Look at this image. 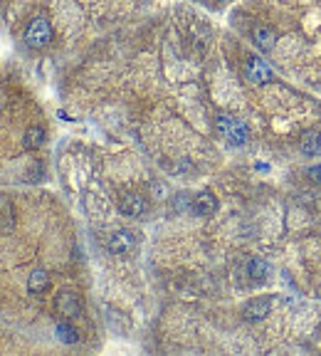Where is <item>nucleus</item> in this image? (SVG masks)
<instances>
[{
    "instance_id": "nucleus-6",
    "label": "nucleus",
    "mask_w": 321,
    "mask_h": 356,
    "mask_svg": "<svg viewBox=\"0 0 321 356\" xmlns=\"http://www.w3.org/2000/svg\"><path fill=\"white\" fill-rule=\"evenodd\" d=\"M272 312V302L267 297H257L252 299V302H247L245 309H242V317H245V322H262L265 317H270Z\"/></svg>"
},
{
    "instance_id": "nucleus-1",
    "label": "nucleus",
    "mask_w": 321,
    "mask_h": 356,
    "mask_svg": "<svg viewBox=\"0 0 321 356\" xmlns=\"http://www.w3.org/2000/svg\"><path fill=\"white\" fill-rule=\"evenodd\" d=\"M215 131L220 134V139H225L230 147H242L247 139H250V129L242 119L237 116H227L220 114L215 119Z\"/></svg>"
},
{
    "instance_id": "nucleus-3",
    "label": "nucleus",
    "mask_w": 321,
    "mask_h": 356,
    "mask_svg": "<svg viewBox=\"0 0 321 356\" xmlns=\"http://www.w3.org/2000/svg\"><path fill=\"white\" fill-rule=\"evenodd\" d=\"M107 250L112 255H119V257H126V255H131L136 250V236H133L131 230H114L112 236L107 240Z\"/></svg>"
},
{
    "instance_id": "nucleus-14",
    "label": "nucleus",
    "mask_w": 321,
    "mask_h": 356,
    "mask_svg": "<svg viewBox=\"0 0 321 356\" xmlns=\"http://www.w3.org/2000/svg\"><path fill=\"white\" fill-rule=\"evenodd\" d=\"M55 334L57 339L62 344H77L79 342V334H77V329L72 325H67V322H60V325L55 327Z\"/></svg>"
},
{
    "instance_id": "nucleus-5",
    "label": "nucleus",
    "mask_w": 321,
    "mask_h": 356,
    "mask_svg": "<svg viewBox=\"0 0 321 356\" xmlns=\"http://www.w3.org/2000/svg\"><path fill=\"white\" fill-rule=\"evenodd\" d=\"M55 309L60 312V317H64V319L79 317V312H82V302H79V294L70 292V290H62V292L57 294V299H55Z\"/></svg>"
},
{
    "instance_id": "nucleus-15",
    "label": "nucleus",
    "mask_w": 321,
    "mask_h": 356,
    "mask_svg": "<svg viewBox=\"0 0 321 356\" xmlns=\"http://www.w3.org/2000/svg\"><path fill=\"white\" fill-rule=\"evenodd\" d=\"M13 230V210H10V201L3 198V233H10Z\"/></svg>"
},
{
    "instance_id": "nucleus-11",
    "label": "nucleus",
    "mask_w": 321,
    "mask_h": 356,
    "mask_svg": "<svg viewBox=\"0 0 321 356\" xmlns=\"http://www.w3.org/2000/svg\"><path fill=\"white\" fill-rule=\"evenodd\" d=\"M47 287H50V275L44 272V270H32L30 277H27V292L42 294L47 292Z\"/></svg>"
},
{
    "instance_id": "nucleus-10",
    "label": "nucleus",
    "mask_w": 321,
    "mask_h": 356,
    "mask_svg": "<svg viewBox=\"0 0 321 356\" xmlns=\"http://www.w3.org/2000/svg\"><path fill=\"white\" fill-rule=\"evenodd\" d=\"M299 151L304 156H319L321 153V131H307L299 139Z\"/></svg>"
},
{
    "instance_id": "nucleus-8",
    "label": "nucleus",
    "mask_w": 321,
    "mask_h": 356,
    "mask_svg": "<svg viewBox=\"0 0 321 356\" xmlns=\"http://www.w3.org/2000/svg\"><path fill=\"white\" fill-rule=\"evenodd\" d=\"M252 44H255L259 52H272L274 44H277V32L270 30V27H255V30H252Z\"/></svg>"
},
{
    "instance_id": "nucleus-7",
    "label": "nucleus",
    "mask_w": 321,
    "mask_h": 356,
    "mask_svg": "<svg viewBox=\"0 0 321 356\" xmlns=\"http://www.w3.org/2000/svg\"><path fill=\"white\" fill-rule=\"evenodd\" d=\"M218 208H220V203H218V198H215V193L210 191H203L198 193L196 198H193V213L201 218H210L218 213Z\"/></svg>"
},
{
    "instance_id": "nucleus-4",
    "label": "nucleus",
    "mask_w": 321,
    "mask_h": 356,
    "mask_svg": "<svg viewBox=\"0 0 321 356\" xmlns=\"http://www.w3.org/2000/svg\"><path fill=\"white\" fill-rule=\"evenodd\" d=\"M245 75L247 79H250L252 84H267L274 77V72H272V67L265 62L262 58H257V55H250V58L245 60Z\"/></svg>"
},
{
    "instance_id": "nucleus-12",
    "label": "nucleus",
    "mask_w": 321,
    "mask_h": 356,
    "mask_svg": "<svg viewBox=\"0 0 321 356\" xmlns=\"http://www.w3.org/2000/svg\"><path fill=\"white\" fill-rule=\"evenodd\" d=\"M247 275H250L255 282H265L267 275H270V262H267L265 257H252V260L247 262Z\"/></svg>"
},
{
    "instance_id": "nucleus-2",
    "label": "nucleus",
    "mask_w": 321,
    "mask_h": 356,
    "mask_svg": "<svg viewBox=\"0 0 321 356\" xmlns=\"http://www.w3.org/2000/svg\"><path fill=\"white\" fill-rule=\"evenodd\" d=\"M23 40L30 50H44L47 44L52 42V25L47 18H32L27 23L25 32H23Z\"/></svg>"
},
{
    "instance_id": "nucleus-9",
    "label": "nucleus",
    "mask_w": 321,
    "mask_h": 356,
    "mask_svg": "<svg viewBox=\"0 0 321 356\" xmlns=\"http://www.w3.org/2000/svg\"><path fill=\"white\" fill-rule=\"evenodd\" d=\"M144 210H146L144 198L136 196V193H126V196L119 201V213L126 218H139Z\"/></svg>"
},
{
    "instance_id": "nucleus-13",
    "label": "nucleus",
    "mask_w": 321,
    "mask_h": 356,
    "mask_svg": "<svg viewBox=\"0 0 321 356\" xmlns=\"http://www.w3.org/2000/svg\"><path fill=\"white\" fill-rule=\"evenodd\" d=\"M23 144H25L27 151H35V149H40L44 144V129L42 127H30L25 131V139H23Z\"/></svg>"
},
{
    "instance_id": "nucleus-16",
    "label": "nucleus",
    "mask_w": 321,
    "mask_h": 356,
    "mask_svg": "<svg viewBox=\"0 0 321 356\" xmlns=\"http://www.w3.org/2000/svg\"><path fill=\"white\" fill-rule=\"evenodd\" d=\"M309 178H311L314 183H321V166H314V168H309Z\"/></svg>"
}]
</instances>
